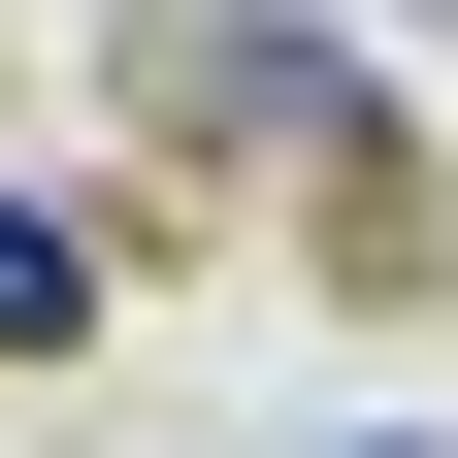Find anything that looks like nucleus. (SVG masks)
I'll return each instance as SVG.
<instances>
[{"label": "nucleus", "instance_id": "3", "mask_svg": "<svg viewBox=\"0 0 458 458\" xmlns=\"http://www.w3.org/2000/svg\"><path fill=\"white\" fill-rule=\"evenodd\" d=\"M360 458H393V426H360Z\"/></svg>", "mask_w": 458, "mask_h": 458}, {"label": "nucleus", "instance_id": "2", "mask_svg": "<svg viewBox=\"0 0 458 458\" xmlns=\"http://www.w3.org/2000/svg\"><path fill=\"white\" fill-rule=\"evenodd\" d=\"M66 327H98V229H66V197H0V360H66Z\"/></svg>", "mask_w": 458, "mask_h": 458}, {"label": "nucleus", "instance_id": "1", "mask_svg": "<svg viewBox=\"0 0 458 458\" xmlns=\"http://www.w3.org/2000/svg\"><path fill=\"white\" fill-rule=\"evenodd\" d=\"M131 131H229V164H360V131H393V66H360V33H262V0H164V33H131Z\"/></svg>", "mask_w": 458, "mask_h": 458}]
</instances>
